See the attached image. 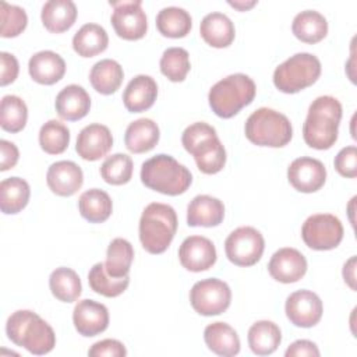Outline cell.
<instances>
[{
	"mask_svg": "<svg viewBox=\"0 0 357 357\" xmlns=\"http://www.w3.org/2000/svg\"><path fill=\"white\" fill-rule=\"evenodd\" d=\"M340 102L329 95L318 96L308 107L303 124V138L314 149H329L337 141V128L342 119Z\"/></svg>",
	"mask_w": 357,
	"mask_h": 357,
	"instance_id": "6da1fadb",
	"label": "cell"
},
{
	"mask_svg": "<svg viewBox=\"0 0 357 357\" xmlns=\"http://www.w3.org/2000/svg\"><path fill=\"white\" fill-rule=\"evenodd\" d=\"M6 332L14 344L35 356L47 354L56 346V335L52 326L29 310L13 312L7 319Z\"/></svg>",
	"mask_w": 357,
	"mask_h": 357,
	"instance_id": "7a4b0ae2",
	"label": "cell"
},
{
	"mask_svg": "<svg viewBox=\"0 0 357 357\" xmlns=\"http://www.w3.org/2000/svg\"><path fill=\"white\" fill-rule=\"evenodd\" d=\"M184 149L195 159L197 167L205 174L219 173L226 163V151L216 130L208 123L198 121L188 126L181 135Z\"/></svg>",
	"mask_w": 357,
	"mask_h": 357,
	"instance_id": "3957f363",
	"label": "cell"
},
{
	"mask_svg": "<svg viewBox=\"0 0 357 357\" xmlns=\"http://www.w3.org/2000/svg\"><path fill=\"white\" fill-rule=\"evenodd\" d=\"M141 181L153 191L174 197L188 190L192 176L190 170L173 156L159 153L142 163Z\"/></svg>",
	"mask_w": 357,
	"mask_h": 357,
	"instance_id": "277c9868",
	"label": "cell"
},
{
	"mask_svg": "<svg viewBox=\"0 0 357 357\" xmlns=\"http://www.w3.org/2000/svg\"><path fill=\"white\" fill-rule=\"evenodd\" d=\"M176 211L160 202H152L145 206L139 219V240L149 254L165 252L174 238L177 230Z\"/></svg>",
	"mask_w": 357,
	"mask_h": 357,
	"instance_id": "5b68a950",
	"label": "cell"
},
{
	"mask_svg": "<svg viewBox=\"0 0 357 357\" xmlns=\"http://www.w3.org/2000/svg\"><path fill=\"white\" fill-rule=\"evenodd\" d=\"M255 93V82L248 75L237 73L218 81L211 88L208 100L216 116L230 119L248 106L254 100Z\"/></svg>",
	"mask_w": 357,
	"mask_h": 357,
	"instance_id": "8992f818",
	"label": "cell"
},
{
	"mask_svg": "<svg viewBox=\"0 0 357 357\" xmlns=\"http://www.w3.org/2000/svg\"><path fill=\"white\" fill-rule=\"evenodd\" d=\"M244 132L248 141L258 146L282 148L290 142L293 127L283 113L259 107L247 119Z\"/></svg>",
	"mask_w": 357,
	"mask_h": 357,
	"instance_id": "52a82bcc",
	"label": "cell"
},
{
	"mask_svg": "<svg viewBox=\"0 0 357 357\" xmlns=\"http://www.w3.org/2000/svg\"><path fill=\"white\" fill-rule=\"evenodd\" d=\"M321 75V61L311 53H296L279 64L273 71L275 86L284 93L300 92Z\"/></svg>",
	"mask_w": 357,
	"mask_h": 357,
	"instance_id": "ba28073f",
	"label": "cell"
},
{
	"mask_svg": "<svg viewBox=\"0 0 357 357\" xmlns=\"http://www.w3.org/2000/svg\"><path fill=\"white\" fill-rule=\"evenodd\" d=\"M264 250V236L259 230L251 226L237 227L225 241L226 257L237 266H251L257 264L261 259Z\"/></svg>",
	"mask_w": 357,
	"mask_h": 357,
	"instance_id": "9c48e42d",
	"label": "cell"
},
{
	"mask_svg": "<svg viewBox=\"0 0 357 357\" xmlns=\"http://www.w3.org/2000/svg\"><path fill=\"white\" fill-rule=\"evenodd\" d=\"M301 237L305 245L312 250H333L343 240V225L335 215L315 213L305 219Z\"/></svg>",
	"mask_w": 357,
	"mask_h": 357,
	"instance_id": "30bf717a",
	"label": "cell"
},
{
	"mask_svg": "<svg viewBox=\"0 0 357 357\" xmlns=\"http://www.w3.org/2000/svg\"><path fill=\"white\" fill-rule=\"evenodd\" d=\"M231 301L229 284L220 279L209 278L197 282L190 290V303L192 308L205 317L225 312Z\"/></svg>",
	"mask_w": 357,
	"mask_h": 357,
	"instance_id": "8fae6325",
	"label": "cell"
},
{
	"mask_svg": "<svg viewBox=\"0 0 357 357\" xmlns=\"http://www.w3.org/2000/svg\"><path fill=\"white\" fill-rule=\"evenodd\" d=\"M114 7L112 14V25L116 33L126 40H138L145 36L148 21L141 0L110 1Z\"/></svg>",
	"mask_w": 357,
	"mask_h": 357,
	"instance_id": "7c38bea8",
	"label": "cell"
},
{
	"mask_svg": "<svg viewBox=\"0 0 357 357\" xmlns=\"http://www.w3.org/2000/svg\"><path fill=\"white\" fill-rule=\"evenodd\" d=\"M286 317L298 328H311L322 317L324 305L318 294L311 290H297L286 298Z\"/></svg>",
	"mask_w": 357,
	"mask_h": 357,
	"instance_id": "4fadbf2b",
	"label": "cell"
},
{
	"mask_svg": "<svg viewBox=\"0 0 357 357\" xmlns=\"http://www.w3.org/2000/svg\"><path fill=\"white\" fill-rule=\"evenodd\" d=\"M287 178L297 191L315 192L325 184L326 169L321 160L301 156L290 163Z\"/></svg>",
	"mask_w": 357,
	"mask_h": 357,
	"instance_id": "5bb4252c",
	"label": "cell"
},
{
	"mask_svg": "<svg viewBox=\"0 0 357 357\" xmlns=\"http://www.w3.org/2000/svg\"><path fill=\"white\" fill-rule=\"evenodd\" d=\"M178 259L187 271L202 272L212 268L216 262V248L204 236H190L178 248Z\"/></svg>",
	"mask_w": 357,
	"mask_h": 357,
	"instance_id": "9a60e30c",
	"label": "cell"
},
{
	"mask_svg": "<svg viewBox=\"0 0 357 357\" xmlns=\"http://www.w3.org/2000/svg\"><path fill=\"white\" fill-rule=\"evenodd\" d=\"M73 322L77 332L85 337H92L109 326V311L106 305L85 298L77 303L73 311Z\"/></svg>",
	"mask_w": 357,
	"mask_h": 357,
	"instance_id": "2e32d148",
	"label": "cell"
},
{
	"mask_svg": "<svg viewBox=\"0 0 357 357\" xmlns=\"http://www.w3.org/2000/svg\"><path fill=\"white\" fill-rule=\"evenodd\" d=\"M269 275L280 283L298 282L307 272V259L296 248H279L269 259Z\"/></svg>",
	"mask_w": 357,
	"mask_h": 357,
	"instance_id": "e0dca14e",
	"label": "cell"
},
{
	"mask_svg": "<svg viewBox=\"0 0 357 357\" xmlns=\"http://www.w3.org/2000/svg\"><path fill=\"white\" fill-rule=\"evenodd\" d=\"M113 146V137L110 130L103 124H89L84 127L78 137L75 144V151L78 156H81L85 160H99L103 158Z\"/></svg>",
	"mask_w": 357,
	"mask_h": 357,
	"instance_id": "ac0fdd59",
	"label": "cell"
},
{
	"mask_svg": "<svg viewBox=\"0 0 357 357\" xmlns=\"http://www.w3.org/2000/svg\"><path fill=\"white\" fill-rule=\"evenodd\" d=\"M46 183L56 195L71 197L82 187L84 174L77 163L71 160H59L47 169Z\"/></svg>",
	"mask_w": 357,
	"mask_h": 357,
	"instance_id": "d6986e66",
	"label": "cell"
},
{
	"mask_svg": "<svg viewBox=\"0 0 357 357\" xmlns=\"http://www.w3.org/2000/svg\"><path fill=\"white\" fill-rule=\"evenodd\" d=\"M28 71L35 82L53 85L64 77L66 61L60 54L52 50H42L29 59Z\"/></svg>",
	"mask_w": 357,
	"mask_h": 357,
	"instance_id": "ffe728a7",
	"label": "cell"
},
{
	"mask_svg": "<svg viewBox=\"0 0 357 357\" xmlns=\"http://www.w3.org/2000/svg\"><path fill=\"white\" fill-rule=\"evenodd\" d=\"M158 85L156 81L145 74L134 77L123 92V102L128 112L139 113L148 110L156 100Z\"/></svg>",
	"mask_w": 357,
	"mask_h": 357,
	"instance_id": "44dd1931",
	"label": "cell"
},
{
	"mask_svg": "<svg viewBox=\"0 0 357 357\" xmlns=\"http://www.w3.org/2000/svg\"><path fill=\"white\" fill-rule=\"evenodd\" d=\"M56 112L67 121H77L85 117L91 109V98L81 85H67L56 96Z\"/></svg>",
	"mask_w": 357,
	"mask_h": 357,
	"instance_id": "7402d4cb",
	"label": "cell"
},
{
	"mask_svg": "<svg viewBox=\"0 0 357 357\" xmlns=\"http://www.w3.org/2000/svg\"><path fill=\"white\" fill-rule=\"evenodd\" d=\"M225 205L220 199L211 195H197L187 206V223L192 227H212L222 223Z\"/></svg>",
	"mask_w": 357,
	"mask_h": 357,
	"instance_id": "603a6c76",
	"label": "cell"
},
{
	"mask_svg": "<svg viewBox=\"0 0 357 357\" xmlns=\"http://www.w3.org/2000/svg\"><path fill=\"white\" fill-rule=\"evenodd\" d=\"M199 33L208 45L218 49L227 47L229 45H231L236 36L231 20L223 13L206 14L201 21Z\"/></svg>",
	"mask_w": 357,
	"mask_h": 357,
	"instance_id": "cb8c5ba5",
	"label": "cell"
},
{
	"mask_svg": "<svg viewBox=\"0 0 357 357\" xmlns=\"http://www.w3.org/2000/svg\"><path fill=\"white\" fill-rule=\"evenodd\" d=\"M40 20L49 32L61 33L74 25L77 6L71 0H49L42 7Z\"/></svg>",
	"mask_w": 357,
	"mask_h": 357,
	"instance_id": "d4e9b609",
	"label": "cell"
},
{
	"mask_svg": "<svg viewBox=\"0 0 357 357\" xmlns=\"http://www.w3.org/2000/svg\"><path fill=\"white\" fill-rule=\"evenodd\" d=\"M159 127L151 119H138L128 124L124 134L126 148L132 153H144L159 142Z\"/></svg>",
	"mask_w": 357,
	"mask_h": 357,
	"instance_id": "484cf974",
	"label": "cell"
},
{
	"mask_svg": "<svg viewBox=\"0 0 357 357\" xmlns=\"http://www.w3.org/2000/svg\"><path fill=\"white\" fill-rule=\"evenodd\" d=\"M204 340L211 351L218 356L231 357L240 351V337L226 322H212L204 331Z\"/></svg>",
	"mask_w": 357,
	"mask_h": 357,
	"instance_id": "4316f807",
	"label": "cell"
},
{
	"mask_svg": "<svg viewBox=\"0 0 357 357\" xmlns=\"http://www.w3.org/2000/svg\"><path fill=\"white\" fill-rule=\"evenodd\" d=\"M109 36L103 26L98 24L82 25L73 36V49L81 57H93L106 50Z\"/></svg>",
	"mask_w": 357,
	"mask_h": 357,
	"instance_id": "83f0119b",
	"label": "cell"
},
{
	"mask_svg": "<svg viewBox=\"0 0 357 357\" xmlns=\"http://www.w3.org/2000/svg\"><path fill=\"white\" fill-rule=\"evenodd\" d=\"M248 346L257 356L272 354L282 342L280 328L272 321H257L248 329Z\"/></svg>",
	"mask_w": 357,
	"mask_h": 357,
	"instance_id": "f1b7e54d",
	"label": "cell"
},
{
	"mask_svg": "<svg viewBox=\"0 0 357 357\" xmlns=\"http://www.w3.org/2000/svg\"><path fill=\"white\" fill-rule=\"evenodd\" d=\"M124 78L121 66L112 59H103L93 64L89 73V81L93 89L102 95L114 93Z\"/></svg>",
	"mask_w": 357,
	"mask_h": 357,
	"instance_id": "f546056e",
	"label": "cell"
},
{
	"mask_svg": "<svg viewBox=\"0 0 357 357\" xmlns=\"http://www.w3.org/2000/svg\"><path fill=\"white\" fill-rule=\"evenodd\" d=\"M291 31L298 40L304 43H317L326 36L328 22L321 13L305 10L294 17Z\"/></svg>",
	"mask_w": 357,
	"mask_h": 357,
	"instance_id": "4dcf8cb0",
	"label": "cell"
},
{
	"mask_svg": "<svg viewBox=\"0 0 357 357\" xmlns=\"http://www.w3.org/2000/svg\"><path fill=\"white\" fill-rule=\"evenodd\" d=\"M31 195L29 184L21 177H8L0 183V209L6 215L21 212Z\"/></svg>",
	"mask_w": 357,
	"mask_h": 357,
	"instance_id": "1f68e13d",
	"label": "cell"
},
{
	"mask_svg": "<svg viewBox=\"0 0 357 357\" xmlns=\"http://www.w3.org/2000/svg\"><path fill=\"white\" fill-rule=\"evenodd\" d=\"M78 209L84 219L91 223H102L112 215L113 204L109 194L99 188H91L81 194Z\"/></svg>",
	"mask_w": 357,
	"mask_h": 357,
	"instance_id": "d6a6232c",
	"label": "cell"
},
{
	"mask_svg": "<svg viewBox=\"0 0 357 357\" xmlns=\"http://www.w3.org/2000/svg\"><path fill=\"white\" fill-rule=\"evenodd\" d=\"M191 26V15L181 7H165L156 15V28L167 38H184L190 33Z\"/></svg>",
	"mask_w": 357,
	"mask_h": 357,
	"instance_id": "836d02e7",
	"label": "cell"
},
{
	"mask_svg": "<svg viewBox=\"0 0 357 357\" xmlns=\"http://www.w3.org/2000/svg\"><path fill=\"white\" fill-rule=\"evenodd\" d=\"M49 287L52 294L63 303L75 301L82 291L79 276L75 271L66 266L56 268L50 273Z\"/></svg>",
	"mask_w": 357,
	"mask_h": 357,
	"instance_id": "e575fe53",
	"label": "cell"
},
{
	"mask_svg": "<svg viewBox=\"0 0 357 357\" xmlns=\"http://www.w3.org/2000/svg\"><path fill=\"white\" fill-rule=\"evenodd\" d=\"M134 259V248L126 238L117 237L110 241L106 252L105 268L113 278L128 276L131 264Z\"/></svg>",
	"mask_w": 357,
	"mask_h": 357,
	"instance_id": "d590c367",
	"label": "cell"
},
{
	"mask_svg": "<svg viewBox=\"0 0 357 357\" xmlns=\"http://www.w3.org/2000/svg\"><path fill=\"white\" fill-rule=\"evenodd\" d=\"M88 283L91 289L98 294L105 297H117L127 289L130 278H113L106 272L105 264L98 262L91 268L88 273Z\"/></svg>",
	"mask_w": 357,
	"mask_h": 357,
	"instance_id": "8d00e7d4",
	"label": "cell"
},
{
	"mask_svg": "<svg viewBox=\"0 0 357 357\" xmlns=\"http://www.w3.org/2000/svg\"><path fill=\"white\" fill-rule=\"evenodd\" d=\"M28 120V107L25 102L15 95H6L0 105V126L8 132L21 131Z\"/></svg>",
	"mask_w": 357,
	"mask_h": 357,
	"instance_id": "74e56055",
	"label": "cell"
},
{
	"mask_svg": "<svg viewBox=\"0 0 357 357\" xmlns=\"http://www.w3.org/2000/svg\"><path fill=\"white\" fill-rule=\"evenodd\" d=\"M70 144V130L57 120L46 121L39 131V145L49 155L63 153Z\"/></svg>",
	"mask_w": 357,
	"mask_h": 357,
	"instance_id": "f35d334b",
	"label": "cell"
},
{
	"mask_svg": "<svg viewBox=\"0 0 357 357\" xmlns=\"http://www.w3.org/2000/svg\"><path fill=\"white\" fill-rule=\"evenodd\" d=\"M159 66L162 74L167 79L172 82H181L191 68L188 52L183 47H169L163 52Z\"/></svg>",
	"mask_w": 357,
	"mask_h": 357,
	"instance_id": "ab89813d",
	"label": "cell"
},
{
	"mask_svg": "<svg viewBox=\"0 0 357 357\" xmlns=\"http://www.w3.org/2000/svg\"><path fill=\"white\" fill-rule=\"evenodd\" d=\"M132 159L126 153L107 156L100 166V176L107 184L121 185L132 177Z\"/></svg>",
	"mask_w": 357,
	"mask_h": 357,
	"instance_id": "60d3db41",
	"label": "cell"
},
{
	"mask_svg": "<svg viewBox=\"0 0 357 357\" xmlns=\"http://www.w3.org/2000/svg\"><path fill=\"white\" fill-rule=\"evenodd\" d=\"M0 20L1 28L0 35L3 38H15L18 36L28 24V15L22 7L8 4L6 1L0 3Z\"/></svg>",
	"mask_w": 357,
	"mask_h": 357,
	"instance_id": "b9f144b4",
	"label": "cell"
},
{
	"mask_svg": "<svg viewBox=\"0 0 357 357\" xmlns=\"http://www.w3.org/2000/svg\"><path fill=\"white\" fill-rule=\"evenodd\" d=\"M333 163L340 176L354 178L357 176V148L354 145L342 148L337 152Z\"/></svg>",
	"mask_w": 357,
	"mask_h": 357,
	"instance_id": "7bdbcfd3",
	"label": "cell"
},
{
	"mask_svg": "<svg viewBox=\"0 0 357 357\" xmlns=\"http://www.w3.org/2000/svg\"><path fill=\"white\" fill-rule=\"evenodd\" d=\"M127 350L120 340L116 339H103L91 346L88 350V356L91 357H124Z\"/></svg>",
	"mask_w": 357,
	"mask_h": 357,
	"instance_id": "ee69618b",
	"label": "cell"
},
{
	"mask_svg": "<svg viewBox=\"0 0 357 357\" xmlns=\"http://www.w3.org/2000/svg\"><path fill=\"white\" fill-rule=\"evenodd\" d=\"M0 63H1L0 85L6 86L15 81L18 71H20V66H18V60L15 59V56H13L7 52L0 53Z\"/></svg>",
	"mask_w": 357,
	"mask_h": 357,
	"instance_id": "f6af8a7d",
	"label": "cell"
},
{
	"mask_svg": "<svg viewBox=\"0 0 357 357\" xmlns=\"http://www.w3.org/2000/svg\"><path fill=\"white\" fill-rule=\"evenodd\" d=\"M286 357H303V356H308V357H318L319 356V350L318 346L307 339H300L293 342L287 350L284 351Z\"/></svg>",
	"mask_w": 357,
	"mask_h": 357,
	"instance_id": "bcb514c9",
	"label": "cell"
},
{
	"mask_svg": "<svg viewBox=\"0 0 357 357\" xmlns=\"http://www.w3.org/2000/svg\"><path fill=\"white\" fill-rule=\"evenodd\" d=\"M0 151H1V162H0V170L6 172L8 169H13L20 158V152L18 148L15 146V144L1 139L0 141Z\"/></svg>",
	"mask_w": 357,
	"mask_h": 357,
	"instance_id": "7dc6e473",
	"label": "cell"
},
{
	"mask_svg": "<svg viewBox=\"0 0 357 357\" xmlns=\"http://www.w3.org/2000/svg\"><path fill=\"white\" fill-rule=\"evenodd\" d=\"M343 279L351 290H356V257H351L343 265Z\"/></svg>",
	"mask_w": 357,
	"mask_h": 357,
	"instance_id": "c3c4849f",
	"label": "cell"
},
{
	"mask_svg": "<svg viewBox=\"0 0 357 357\" xmlns=\"http://www.w3.org/2000/svg\"><path fill=\"white\" fill-rule=\"evenodd\" d=\"M229 4L231 7L240 10V11H245V10L251 8V7H254L257 4V1L255 0H252V1H229Z\"/></svg>",
	"mask_w": 357,
	"mask_h": 357,
	"instance_id": "681fc988",
	"label": "cell"
}]
</instances>
